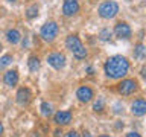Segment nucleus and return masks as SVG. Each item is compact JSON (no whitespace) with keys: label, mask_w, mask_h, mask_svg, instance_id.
Segmentation results:
<instances>
[{"label":"nucleus","mask_w":146,"mask_h":137,"mask_svg":"<svg viewBox=\"0 0 146 137\" xmlns=\"http://www.w3.org/2000/svg\"><path fill=\"white\" fill-rule=\"evenodd\" d=\"M36 15H38V6H36V5H32V6L27 9L26 17H27V18H34V17H36Z\"/></svg>","instance_id":"6ab92c4d"},{"label":"nucleus","mask_w":146,"mask_h":137,"mask_svg":"<svg viewBox=\"0 0 146 137\" xmlns=\"http://www.w3.org/2000/svg\"><path fill=\"white\" fill-rule=\"evenodd\" d=\"M6 38L9 43H12V44H17L18 41H20L21 38V35H20V32H18L17 29H11V31H8L6 32Z\"/></svg>","instance_id":"4468645a"},{"label":"nucleus","mask_w":146,"mask_h":137,"mask_svg":"<svg viewBox=\"0 0 146 137\" xmlns=\"http://www.w3.org/2000/svg\"><path fill=\"white\" fill-rule=\"evenodd\" d=\"M66 137H79V134H78L76 131H68L66 134Z\"/></svg>","instance_id":"4be33fe9"},{"label":"nucleus","mask_w":146,"mask_h":137,"mask_svg":"<svg viewBox=\"0 0 146 137\" xmlns=\"http://www.w3.org/2000/svg\"><path fill=\"white\" fill-rule=\"evenodd\" d=\"M66 2H68V0H66Z\"/></svg>","instance_id":"c756f323"},{"label":"nucleus","mask_w":146,"mask_h":137,"mask_svg":"<svg viewBox=\"0 0 146 137\" xmlns=\"http://www.w3.org/2000/svg\"><path fill=\"white\" fill-rule=\"evenodd\" d=\"M47 63H49V66H52L53 68L61 70V68L66 66V57L59 52H53L47 57Z\"/></svg>","instance_id":"39448f33"},{"label":"nucleus","mask_w":146,"mask_h":137,"mask_svg":"<svg viewBox=\"0 0 146 137\" xmlns=\"http://www.w3.org/2000/svg\"><path fill=\"white\" fill-rule=\"evenodd\" d=\"M17 102L18 105H21V107H25V105H27L31 102V91L29 88H20L17 91Z\"/></svg>","instance_id":"9d476101"},{"label":"nucleus","mask_w":146,"mask_h":137,"mask_svg":"<svg viewBox=\"0 0 146 137\" xmlns=\"http://www.w3.org/2000/svg\"><path fill=\"white\" fill-rule=\"evenodd\" d=\"M104 99L102 98H99V100H96V102H94V105H93V110H94V111H102V110H104Z\"/></svg>","instance_id":"aec40b11"},{"label":"nucleus","mask_w":146,"mask_h":137,"mask_svg":"<svg viewBox=\"0 0 146 137\" xmlns=\"http://www.w3.org/2000/svg\"><path fill=\"white\" fill-rule=\"evenodd\" d=\"M79 12V3L76 0H68V2H64L62 5V14L66 17H72V15H76Z\"/></svg>","instance_id":"6e6552de"},{"label":"nucleus","mask_w":146,"mask_h":137,"mask_svg":"<svg viewBox=\"0 0 146 137\" xmlns=\"http://www.w3.org/2000/svg\"><path fill=\"white\" fill-rule=\"evenodd\" d=\"M114 34H116L117 38L126 40V38H129V37H131V27L125 21H119L117 25L114 26Z\"/></svg>","instance_id":"0eeeda50"},{"label":"nucleus","mask_w":146,"mask_h":137,"mask_svg":"<svg viewBox=\"0 0 146 137\" xmlns=\"http://www.w3.org/2000/svg\"><path fill=\"white\" fill-rule=\"evenodd\" d=\"M131 108H132V113L135 114V116H143V114L146 113V102H145V99H137L132 102L131 105Z\"/></svg>","instance_id":"9b49d317"},{"label":"nucleus","mask_w":146,"mask_h":137,"mask_svg":"<svg viewBox=\"0 0 146 137\" xmlns=\"http://www.w3.org/2000/svg\"><path fill=\"white\" fill-rule=\"evenodd\" d=\"M0 49H2V44H0Z\"/></svg>","instance_id":"c85d7f7f"},{"label":"nucleus","mask_w":146,"mask_h":137,"mask_svg":"<svg viewBox=\"0 0 146 137\" xmlns=\"http://www.w3.org/2000/svg\"><path fill=\"white\" fill-rule=\"evenodd\" d=\"M11 63H12V57H11V55H3V57L0 58V70L5 68L6 66H9Z\"/></svg>","instance_id":"f3484780"},{"label":"nucleus","mask_w":146,"mask_h":137,"mask_svg":"<svg viewBox=\"0 0 146 137\" xmlns=\"http://www.w3.org/2000/svg\"><path fill=\"white\" fill-rule=\"evenodd\" d=\"M3 132V125H2V122H0V134Z\"/></svg>","instance_id":"393cba45"},{"label":"nucleus","mask_w":146,"mask_h":137,"mask_svg":"<svg viewBox=\"0 0 146 137\" xmlns=\"http://www.w3.org/2000/svg\"><path fill=\"white\" fill-rule=\"evenodd\" d=\"M66 46L76 59H84V58H87V55H88L87 49L84 47V44L81 43V40L78 38L76 35H68L67 40H66Z\"/></svg>","instance_id":"f03ea898"},{"label":"nucleus","mask_w":146,"mask_h":137,"mask_svg":"<svg viewBox=\"0 0 146 137\" xmlns=\"http://www.w3.org/2000/svg\"><path fill=\"white\" fill-rule=\"evenodd\" d=\"M8 2H17V0H8Z\"/></svg>","instance_id":"cd10ccee"},{"label":"nucleus","mask_w":146,"mask_h":137,"mask_svg":"<svg viewBox=\"0 0 146 137\" xmlns=\"http://www.w3.org/2000/svg\"><path fill=\"white\" fill-rule=\"evenodd\" d=\"M58 32H59V27L58 25L55 21H47V23H44L43 27H41V31H40V35L43 37V40L44 41H53L55 38L58 37Z\"/></svg>","instance_id":"20e7f679"},{"label":"nucleus","mask_w":146,"mask_h":137,"mask_svg":"<svg viewBox=\"0 0 146 137\" xmlns=\"http://www.w3.org/2000/svg\"><path fill=\"white\" fill-rule=\"evenodd\" d=\"M126 137H141V136L139 134V132H128Z\"/></svg>","instance_id":"5701e85b"},{"label":"nucleus","mask_w":146,"mask_h":137,"mask_svg":"<svg viewBox=\"0 0 146 137\" xmlns=\"http://www.w3.org/2000/svg\"><path fill=\"white\" fill-rule=\"evenodd\" d=\"M104 70H105V75L111 78V79H120L129 70V63L122 55H114V57H110L105 61Z\"/></svg>","instance_id":"f257e3e1"},{"label":"nucleus","mask_w":146,"mask_h":137,"mask_svg":"<svg viewBox=\"0 0 146 137\" xmlns=\"http://www.w3.org/2000/svg\"><path fill=\"white\" fill-rule=\"evenodd\" d=\"M145 55H146V49H145V46L139 43L135 46V49H134V57L137 59H145Z\"/></svg>","instance_id":"2eb2a0df"},{"label":"nucleus","mask_w":146,"mask_h":137,"mask_svg":"<svg viewBox=\"0 0 146 137\" xmlns=\"http://www.w3.org/2000/svg\"><path fill=\"white\" fill-rule=\"evenodd\" d=\"M3 81H5V84H6V85L14 87L18 82V73H17V70H8L6 73H5V76H3Z\"/></svg>","instance_id":"ddd939ff"},{"label":"nucleus","mask_w":146,"mask_h":137,"mask_svg":"<svg viewBox=\"0 0 146 137\" xmlns=\"http://www.w3.org/2000/svg\"><path fill=\"white\" fill-rule=\"evenodd\" d=\"M72 122V113L70 111H58L55 114V123L58 125H67Z\"/></svg>","instance_id":"f8f14e48"},{"label":"nucleus","mask_w":146,"mask_h":137,"mask_svg":"<svg viewBox=\"0 0 146 137\" xmlns=\"http://www.w3.org/2000/svg\"><path fill=\"white\" fill-rule=\"evenodd\" d=\"M84 137H90V132H84Z\"/></svg>","instance_id":"a878e982"},{"label":"nucleus","mask_w":146,"mask_h":137,"mask_svg":"<svg viewBox=\"0 0 146 137\" xmlns=\"http://www.w3.org/2000/svg\"><path fill=\"white\" fill-rule=\"evenodd\" d=\"M27 66H29V70H31V72H36V70L40 68V58L31 57L29 61H27Z\"/></svg>","instance_id":"dca6fc26"},{"label":"nucleus","mask_w":146,"mask_h":137,"mask_svg":"<svg viewBox=\"0 0 146 137\" xmlns=\"http://www.w3.org/2000/svg\"><path fill=\"white\" fill-rule=\"evenodd\" d=\"M59 134H61V131H59V130L55 131V137H59Z\"/></svg>","instance_id":"b1692460"},{"label":"nucleus","mask_w":146,"mask_h":137,"mask_svg":"<svg viewBox=\"0 0 146 137\" xmlns=\"http://www.w3.org/2000/svg\"><path fill=\"white\" fill-rule=\"evenodd\" d=\"M41 114H43V116H50V114H52V105L49 102L41 104Z\"/></svg>","instance_id":"a211bd4d"},{"label":"nucleus","mask_w":146,"mask_h":137,"mask_svg":"<svg viewBox=\"0 0 146 137\" xmlns=\"http://www.w3.org/2000/svg\"><path fill=\"white\" fill-rule=\"evenodd\" d=\"M99 15L102 18H107V20H110V18L116 17L117 12H119V5L116 2H113V0H107V2H104L102 5L99 6L98 9Z\"/></svg>","instance_id":"7ed1b4c3"},{"label":"nucleus","mask_w":146,"mask_h":137,"mask_svg":"<svg viewBox=\"0 0 146 137\" xmlns=\"http://www.w3.org/2000/svg\"><path fill=\"white\" fill-rule=\"evenodd\" d=\"M99 137H111V136H107V134H102V136H99Z\"/></svg>","instance_id":"bb28decb"},{"label":"nucleus","mask_w":146,"mask_h":137,"mask_svg":"<svg viewBox=\"0 0 146 137\" xmlns=\"http://www.w3.org/2000/svg\"><path fill=\"white\" fill-rule=\"evenodd\" d=\"M117 88L122 94H125V96L132 94L137 90V81L135 79H123L120 84H119Z\"/></svg>","instance_id":"423d86ee"},{"label":"nucleus","mask_w":146,"mask_h":137,"mask_svg":"<svg viewBox=\"0 0 146 137\" xmlns=\"http://www.w3.org/2000/svg\"><path fill=\"white\" fill-rule=\"evenodd\" d=\"M110 37H111V32L107 31V29H104V31L99 34V38L102 40V41H108V40H110Z\"/></svg>","instance_id":"412c9836"},{"label":"nucleus","mask_w":146,"mask_h":137,"mask_svg":"<svg viewBox=\"0 0 146 137\" xmlns=\"http://www.w3.org/2000/svg\"><path fill=\"white\" fill-rule=\"evenodd\" d=\"M76 96H78V99H79L81 102H90V100L93 99V90H91L90 87H87V85H82V87L78 88Z\"/></svg>","instance_id":"1a4fd4ad"}]
</instances>
